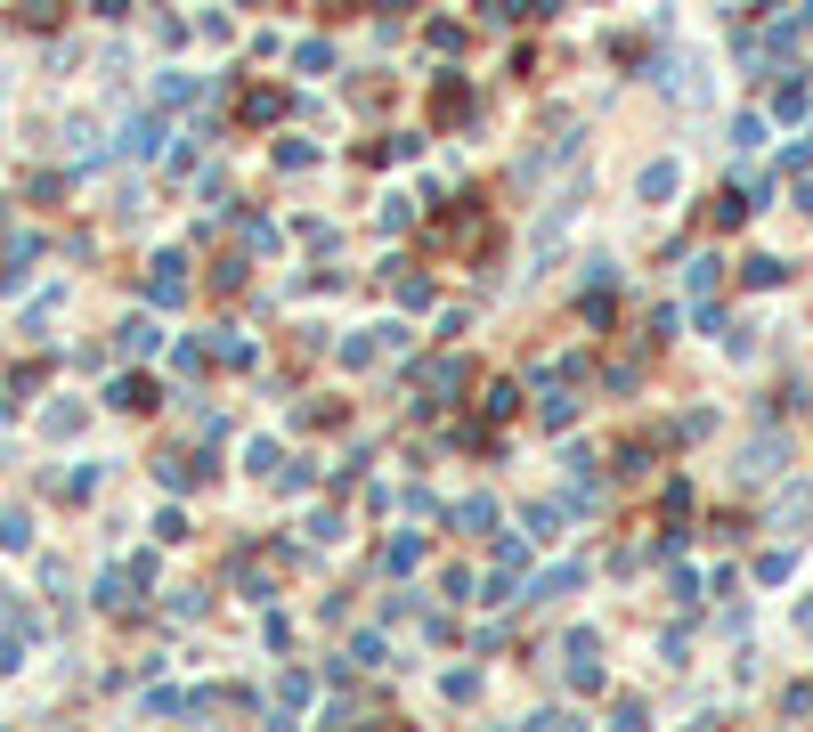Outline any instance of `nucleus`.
Segmentation results:
<instances>
[{
  "label": "nucleus",
  "instance_id": "1",
  "mask_svg": "<svg viewBox=\"0 0 813 732\" xmlns=\"http://www.w3.org/2000/svg\"><path fill=\"white\" fill-rule=\"evenodd\" d=\"M643 196H675V163H651L643 171Z\"/></svg>",
  "mask_w": 813,
  "mask_h": 732
},
{
  "label": "nucleus",
  "instance_id": "2",
  "mask_svg": "<svg viewBox=\"0 0 813 732\" xmlns=\"http://www.w3.org/2000/svg\"><path fill=\"white\" fill-rule=\"evenodd\" d=\"M488 521H496V505H488V497H472V505L456 513V529H488Z\"/></svg>",
  "mask_w": 813,
  "mask_h": 732
},
{
  "label": "nucleus",
  "instance_id": "3",
  "mask_svg": "<svg viewBox=\"0 0 813 732\" xmlns=\"http://www.w3.org/2000/svg\"><path fill=\"white\" fill-rule=\"evenodd\" d=\"M797 204H805V212H813V179H805V188H797Z\"/></svg>",
  "mask_w": 813,
  "mask_h": 732
}]
</instances>
